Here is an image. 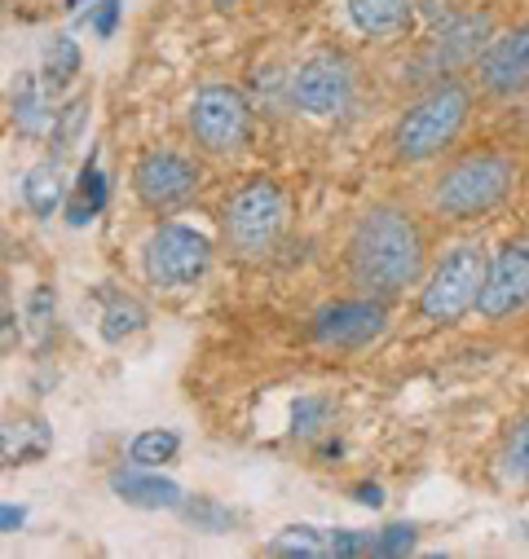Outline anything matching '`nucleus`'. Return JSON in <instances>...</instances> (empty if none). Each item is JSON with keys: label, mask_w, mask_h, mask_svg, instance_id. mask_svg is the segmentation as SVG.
<instances>
[{"label": "nucleus", "mask_w": 529, "mask_h": 559, "mask_svg": "<svg viewBox=\"0 0 529 559\" xmlns=\"http://www.w3.org/2000/svg\"><path fill=\"white\" fill-rule=\"evenodd\" d=\"M119 10H124V0H97L93 32H97L102 40H110V36H115V19H119Z\"/></svg>", "instance_id": "obj_31"}, {"label": "nucleus", "mask_w": 529, "mask_h": 559, "mask_svg": "<svg viewBox=\"0 0 529 559\" xmlns=\"http://www.w3.org/2000/svg\"><path fill=\"white\" fill-rule=\"evenodd\" d=\"M84 5V0H67V10H80Z\"/></svg>", "instance_id": "obj_35"}, {"label": "nucleus", "mask_w": 529, "mask_h": 559, "mask_svg": "<svg viewBox=\"0 0 529 559\" xmlns=\"http://www.w3.org/2000/svg\"><path fill=\"white\" fill-rule=\"evenodd\" d=\"M146 326V309L138 300H128V296H115L102 313V340L106 344H124L128 335H138Z\"/></svg>", "instance_id": "obj_25"}, {"label": "nucleus", "mask_w": 529, "mask_h": 559, "mask_svg": "<svg viewBox=\"0 0 529 559\" xmlns=\"http://www.w3.org/2000/svg\"><path fill=\"white\" fill-rule=\"evenodd\" d=\"M177 450H181V437L173 428H146V432L132 437L128 459L138 463V467H164V463L177 459Z\"/></svg>", "instance_id": "obj_23"}, {"label": "nucleus", "mask_w": 529, "mask_h": 559, "mask_svg": "<svg viewBox=\"0 0 529 559\" xmlns=\"http://www.w3.org/2000/svg\"><path fill=\"white\" fill-rule=\"evenodd\" d=\"M181 520H186L195 533H208V537H221V533H230V528L238 524V515H234L225 502L208 498V493L186 498V502H181Z\"/></svg>", "instance_id": "obj_22"}, {"label": "nucleus", "mask_w": 529, "mask_h": 559, "mask_svg": "<svg viewBox=\"0 0 529 559\" xmlns=\"http://www.w3.org/2000/svg\"><path fill=\"white\" fill-rule=\"evenodd\" d=\"M353 84H357L353 62L344 53H336V49H322V53H309L296 67V75H292V102H296V110H305L314 119H327V115H336V110L349 106Z\"/></svg>", "instance_id": "obj_10"}, {"label": "nucleus", "mask_w": 529, "mask_h": 559, "mask_svg": "<svg viewBox=\"0 0 529 559\" xmlns=\"http://www.w3.org/2000/svg\"><path fill=\"white\" fill-rule=\"evenodd\" d=\"M384 331H388V305L375 296H362V292L353 300H336V305L318 309L309 322V340L331 353H357V348L375 344Z\"/></svg>", "instance_id": "obj_9"}, {"label": "nucleus", "mask_w": 529, "mask_h": 559, "mask_svg": "<svg viewBox=\"0 0 529 559\" xmlns=\"http://www.w3.org/2000/svg\"><path fill=\"white\" fill-rule=\"evenodd\" d=\"M54 437L40 418H10L5 424V463L10 467H27V463H40L49 454Z\"/></svg>", "instance_id": "obj_17"}, {"label": "nucleus", "mask_w": 529, "mask_h": 559, "mask_svg": "<svg viewBox=\"0 0 529 559\" xmlns=\"http://www.w3.org/2000/svg\"><path fill=\"white\" fill-rule=\"evenodd\" d=\"M516 159L503 151H468L450 168H442L433 186V207L446 221H481L498 212L516 190Z\"/></svg>", "instance_id": "obj_3"}, {"label": "nucleus", "mask_w": 529, "mask_h": 559, "mask_svg": "<svg viewBox=\"0 0 529 559\" xmlns=\"http://www.w3.org/2000/svg\"><path fill=\"white\" fill-rule=\"evenodd\" d=\"M62 199H67L62 159L54 155V159L32 164V168H27V177H23V203H27V212H32L36 221H49V216L62 207Z\"/></svg>", "instance_id": "obj_15"}, {"label": "nucleus", "mask_w": 529, "mask_h": 559, "mask_svg": "<svg viewBox=\"0 0 529 559\" xmlns=\"http://www.w3.org/2000/svg\"><path fill=\"white\" fill-rule=\"evenodd\" d=\"M287 190L274 177H247L221 207L225 242L238 260H264L274 255L287 234Z\"/></svg>", "instance_id": "obj_4"}, {"label": "nucleus", "mask_w": 529, "mask_h": 559, "mask_svg": "<svg viewBox=\"0 0 529 559\" xmlns=\"http://www.w3.org/2000/svg\"><path fill=\"white\" fill-rule=\"evenodd\" d=\"M264 555H279V559H318L331 555V537L314 524H287L279 528L270 542H264Z\"/></svg>", "instance_id": "obj_18"}, {"label": "nucleus", "mask_w": 529, "mask_h": 559, "mask_svg": "<svg viewBox=\"0 0 529 559\" xmlns=\"http://www.w3.org/2000/svg\"><path fill=\"white\" fill-rule=\"evenodd\" d=\"M415 542H420V528H415L411 520H397V524H388V528H379V533H375V555H379V559L411 555V550H415Z\"/></svg>", "instance_id": "obj_28"}, {"label": "nucleus", "mask_w": 529, "mask_h": 559, "mask_svg": "<svg viewBox=\"0 0 529 559\" xmlns=\"http://www.w3.org/2000/svg\"><path fill=\"white\" fill-rule=\"evenodd\" d=\"M142 269H146V283L160 292H190L212 269V238L195 225L168 221L146 238Z\"/></svg>", "instance_id": "obj_6"}, {"label": "nucleus", "mask_w": 529, "mask_h": 559, "mask_svg": "<svg viewBox=\"0 0 529 559\" xmlns=\"http://www.w3.org/2000/svg\"><path fill=\"white\" fill-rule=\"evenodd\" d=\"M199 164L177 151H146L132 164V194L146 212H177L199 194Z\"/></svg>", "instance_id": "obj_8"}, {"label": "nucleus", "mask_w": 529, "mask_h": 559, "mask_svg": "<svg viewBox=\"0 0 529 559\" xmlns=\"http://www.w3.org/2000/svg\"><path fill=\"white\" fill-rule=\"evenodd\" d=\"M14 335H19V322H14V305H5V348H14Z\"/></svg>", "instance_id": "obj_34"}, {"label": "nucleus", "mask_w": 529, "mask_h": 559, "mask_svg": "<svg viewBox=\"0 0 529 559\" xmlns=\"http://www.w3.org/2000/svg\"><path fill=\"white\" fill-rule=\"evenodd\" d=\"M27 331L36 344H49V335L58 331V296L54 287H36L27 296Z\"/></svg>", "instance_id": "obj_27"}, {"label": "nucleus", "mask_w": 529, "mask_h": 559, "mask_svg": "<svg viewBox=\"0 0 529 559\" xmlns=\"http://www.w3.org/2000/svg\"><path fill=\"white\" fill-rule=\"evenodd\" d=\"M0 520H5V533H10V528H19L27 520V511L23 507H5V515H0Z\"/></svg>", "instance_id": "obj_33"}, {"label": "nucleus", "mask_w": 529, "mask_h": 559, "mask_svg": "<svg viewBox=\"0 0 529 559\" xmlns=\"http://www.w3.org/2000/svg\"><path fill=\"white\" fill-rule=\"evenodd\" d=\"M468 115H472V88L463 80H437L433 88H424L402 115L392 123V159L407 164V168H420V164H433L442 159L459 132L468 128Z\"/></svg>", "instance_id": "obj_2"}, {"label": "nucleus", "mask_w": 529, "mask_h": 559, "mask_svg": "<svg viewBox=\"0 0 529 559\" xmlns=\"http://www.w3.org/2000/svg\"><path fill=\"white\" fill-rule=\"evenodd\" d=\"M344 264H349V283L362 296L392 305L428 277V234L411 207L371 203L349 234Z\"/></svg>", "instance_id": "obj_1"}, {"label": "nucleus", "mask_w": 529, "mask_h": 559, "mask_svg": "<svg viewBox=\"0 0 529 559\" xmlns=\"http://www.w3.org/2000/svg\"><path fill=\"white\" fill-rule=\"evenodd\" d=\"M84 119H89V97H71L62 110H54V128H49V146L54 155L62 159L84 132Z\"/></svg>", "instance_id": "obj_26"}, {"label": "nucleus", "mask_w": 529, "mask_h": 559, "mask_svg": "<svg viewBox=\"0 0 529 559\" xmlns=\"http://www.w3.org/2000/svg\"><path fill=\"white\" fill-rule=\"evenodd\" d=\"M477 84H481V93H490L498 102L529 93V23L503 32L485 45V53L477 58Z\"/></svg>", "instance_id": "obj_12"}, {"label": "nucleus", "mask_w": 529, "mask_h": 559, "mask_svg": "<svg viewBox=\"0 0 529 559\" xmlns=\"http://www.w3.org/2000/svg\"><path fill=\"white\" fill-rule=\"evenodd\" d=\"M10 102H14V123H19L23 136H40L45 128H54V110L45 106V93H40L36 75H19Z\"/></svg>", "instance_id": "obj_19"}, {"label": "nucleus", "mask_w": 529, "mask_h": 559, "mask_svg": "<svg viewBox=\"0 0 529 559\" xmlns=\"http://www.w3.org/2000/svg\"><path fill=\"white\" fill-rule=\"evenodd\" d=\"M75 75H80V45L67 32L49 36V45H45V84L49 88H67Z\"/></svg>", "instance_id": "obj_24"}, {"label": "nucleus", "mask_w": 529, "mask_h": 559, "mask_svg": "<svg viewBox=\"0 0 529 559\" xmlns=\"http://www.w3.org/2000/svg\"><path fill=\"white\" fill-rule=\"evenodd\" d=\"M331 555H336V559H362V555H375V533H362V528H336V533H331Z\"/></svg>", "instance_id": "obj_30"}, {"label": "nucleus", "mask_w": 529, "mask_h": 559, "mask_svg": "<svg viewBox=\"0 0 529 559\" xmlns=\"http://www.w3.org/2000/svg\"><path fill=\"white\" fill-rule=\"evenodd\" d=\"M216 5H221V10H230V5H234V0H216Z\"/></svg>", "instance_id": "obj_36"}, {"label": "nucleus", "mask_w": 529, "mask_h": 559, "mask_svg": "<svg viewBox=\"0 0 529 559\" xmlns=\"http://www.w3.org/2000/svg\"><path fill=\"white\" fill-rule=\"evenodd\" d=\"M349 10V23L362 32V36H397L407 32L411 19H415V0H344Z\"/></svg>", "instance_id": "obj_14"}, {"label": "nucleus", "mask_w": 529, "mask_h": 559, "mask_svg": "<svg viewBox=\"0 0 529 559\" xmlns=\"http://www.w3.org/2000/svg\"><path fill=\"white\" fill-rule=\"evenodd\" d=\"M327 418H331V401L305 396V401H296V409H292V432H296V437H314L318 428H327Z\"/></svg>", "instance_id": "obj_29"}, {"label": "nucleus", "mask_w": 529, "mask_h": 559, "mask_svg": "<svg viewBox=\"0 0 529 559\" xmlns=\"http://www.w3.org/2000/svg\"><path fill=\"white\" fill-rule=\"evenodd\" d=\"M102 207H106V177H102L97 159H89V164L80 168V181H75V194H71L67 221H71V225H89Z\"/></svg>", "instance_id": "obj_20"}, {"label": "nucleus", "mask_w": 529, "mask_h": 559, "mask_svg": "<svg viewBox=\"0 0 529 559\" xmlns=\"http://www.w3.org/2000/svg\"><path fill=\"white\" fill-rule=\"evenodd\" d=\"M190 136L212 159H234L251 136V106L234 84H203L190 97Z\"/></svg>", "instance_id": "obj_7"}, {"label": "nucleus", "mask_w": 529, "mask_h": 559, "mask_svg": "<svg viewBox=\"0 0 529 559\" xmlns=\"http://www.w3.org/2000/svg\"><path fill=\"white\" fill-rule=\"evenodd\" d=\"M529 309V242H507L490 255L477 313L485 322H512Z\"/></svg>", "instance_id": "obj_11"}, {"label": "nucleus", "mask_w": 529, "mask_h": 559, "mask_svg": "<svg viewBox=\"0 0 529 559\" xmlns=\"http://www.w3.org/2000/svg\"><path fill=\"white\" fill-rule=\"evenodd\" d=\"M498 472L507 485L516 489H529V418H516L503 437V450H498Z\"/></svg>", "instance_id": "obj_21"}, {"label": "nucleus", "mask_w": 529, "mask_h": 559, "mask_svg": "<svg viewBox=\"0 0 529 559\" xmlns=\"http://www.w3.org/2000/svg\"><path fill=\"white\" fill-rule=\"evenodd\" d=\"M485 247L481 242H455L420 283V318L433 326H455L463 322L477 300H481V283H485Z\"/></svg>", "instance_id": "obj_5"}, {"label": "nucleus", "mask_w": 529, "mask_h": 559, "mask_svg": "<svg viewBox=\"0 0 529 559\" xmlns=\"http://www.w3.org/2000/svg\"><path fill=\"white\" fill-rule=\"evenodd\" d=\"M490 40H494V36H490V19H485V14H481V19H459L455 27L442 32L437 62H442L446 71H455V67H463V62H477Z\"/></svg>", "instance_id": "obj_16"}, {"label": "nucleus", "mask_w": 529, "mask_h": 559, "mask_svg": "<svg viewBox=\"0 0 529 559\" xmlns=\"http://www.w3.org/2000/svg\"><path fill=\"white\" fill-rule=\"evenodd\" d=\"M110 493L128 507H142V511H181V502H186L177 480L160 476L155 467H138V463L110 476Z\"/></svg>", "instance_id": "obj_13"}, {"label": "nucleus", "mask_w": 529, "mask_h": 559, "mask_svg": "<svg viewBox=\"0 0 529 559\" xmlns=\"http://www.w3.org/2000/svg\"><path fill=\"white\" fill-rule=\"evenodd\" d=\"M353 493H357L362 507H379V502H384V489H379V485H357Z\"/></svg>", "instance_id": "obj_32"}]
</instances>
